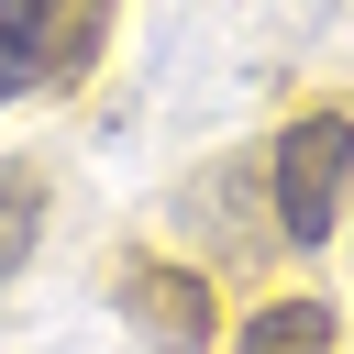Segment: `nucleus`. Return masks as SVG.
Returning <instances> with one entry per match:
<instances>
[{
	"mask_svg": "<svg viewBox=\"0 0 354 354\" xmlns=\"http://www.w3.org/2000/svg\"><path fill=\"white\" fill-rule=\"evenodd\" d=\"M266 188H277V221L288 243H332L343 199H354V122L343 111H299L266 155Z\"/></svg>",
	"mask_w": 354,
	"mask_h": 354,
	"instance_id": "f257e3e1",
	"label": "nucleus"
},
{
	"mask_svg": "<svg viewBox=\"0 0 354 354\" xmlns=\"http://www.w3.org/2000/svg\"><path fill=\"white\" fill-rule=\"evenodd\" d=\"M100 33H111V0H0V100L77 77Z\"/></svg>",
	"mask_w": 354,
	"mask_h": 354,
	"instance_id": "f03ea898",
	"label": "nucleus"
},
{
	"mask_svg": "<svg viewBox=\"0 0 354 354\" xmlns=\"http://www.w3.org/2000/svg\"><path fill=\"white\" fill-rule=\"evenodd\" d=\"M122 310L166 343V354H188L199 332H210V288L199 277H177V266H133V288H122Z\"/></svg>",
	"mask_w": 354,
	"mask_h": 354,
	"instance_id": "7ed1b4c3",
	"label": "nucleus"
},
{
	"mask_svg": "<svg viewBox=\"0 0 354 354\" xmlns=\"http://www.w3.org/2000/svg\"><path fill=\"white\" fill-rule=\"evenodd\" d=\"M232 354H332V310L321 299H277L232 332Z\"/></svg>",
	"mask_w": 354,
	"mask_h": 354,
	"instance_id": "20e7f679",
	"label": "nucleus"
},
{
	"mask_svg": "<svg viewBox=\"0 0 354 354\" xmlns=\"http://www.w3.org/2000/svg\"><path fill=\"white\" fill-rule=\"evenodd\" d=\"M22 243H33V188L11 177V188H0V277L22 266Z\"/></svg>",
	"mask_w": 354,
	"mask_h": 354,
	"instance_id": "39448f33",
	"label": "nucleus"
}]
</instances>
